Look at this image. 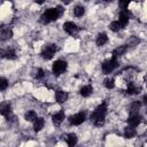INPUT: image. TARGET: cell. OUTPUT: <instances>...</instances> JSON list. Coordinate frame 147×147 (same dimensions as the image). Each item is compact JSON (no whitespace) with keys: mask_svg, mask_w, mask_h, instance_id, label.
Listing matches in <instances>:
<instances>
[{"mask_svg":"<svg viewBox=\"0 0 147 147\" xmlns=\"http://www.w3.org/2000/svg\"><path fill=\"white\" fill-rule=\"evenodd\" d=\"M56 49H57V47H56V45H54V44L46 45V46L44 47L42 52H41V56H42L44 59H46V60H49V59L53 57V55H54V53L56 52Z\"/></svg>","mask_w":147,"mask_h":147,"instance_id":"cell-3","label":"cell"},{"mask_svg":"<svg viewBox=\"0 0 147 147\" xmlns=\"http://www.w3.org/2000/svg\"><path fill=\"white\" fill-rule=\"evenodd\" d=\"M60 15H59V13H57V10L55 9V8H49V9H47L42 15H41V22L44 23V24H47V23H49V22H52V21H55V20H57V17H59Z\"/></svg>","mask_w":147,"mask_h":147,"instance_id":"cell-2","label":"cell"},{"mask_svg":"<svg viewBox=\"0 0 147 147\" xmlns=\"http://www.w3.org/2000/svg\"><path fill=\"white\" fill-rule=\"evenodd\" d=\"M108 40V37L106 33H100L98 37H96V45L98 46H103Z\"/></svg>","mask_w":147,"mask_h":147,"instance_id":"cell-14","label":"cell"},{"mask_svg":"<svg viewBox=\"0 0 147 147\" xmlns=\"http://www.w3.org/2000/svg\"><path fill=\"white\" fill-rule=\"evenodd\" d=\"M36 77H37L38 79L44 77V71H42V69H38V74H37V76H36Z\"/></svg>","mask_w":147,"mask_h":147,"instance_id":"cell-29","label":"cell"},{"mask_svg":"<svg viewBox=\"0 0 147 147\" xmlns=\"http://www.w3.org/2000/svg\"><path fill=\"white\" fill-rule=\"evenodd\" d=\"M55 99H56V101H57L59 103H63L64 101H67L68 94H67V92H64V91H57V92L55 93Z\"/></svg>","mask_w":147,"mask_h":147,"instance_id":"cell-10","label":"cell"},{"mask_svg":"<svg viewBox=\"0 0 147 147\" xmlns=\"http://www.w3.org/2000/svg\"><path fill=\"white\" fill-rule=\"evenodd\" d=\"M11 36H13V32H11L10 29H3L1 31V40L2 41L3 40H7V39H10Z\"/></svg>","mask_w":147,"mask_h":147,"instance_id":"cell-17","label":"cell"},{"mask_svg":"<svg viewBox=\"0 0 147 147\" xmlns=\"http://www.w3.org/2000/svg\"><path fill=\"white\" fill-rule=\"evenodd\" d=\"M85 121V113H78L74 116H70L69 123L71 125H79Z\"/></svg>","mask_w":147,"mask_h":147,"instance_id":"cell-6","label":"cell"},{"mask_svg":"<svg viewBox=\"0 0 147 147\" xmlns=\"http://www.w3.org/2000/svg\"><path fill=\"white\" fill-rule=\"evenodd\" d=\"M103 84H105V86H106L107 88H113V87L115 86V82H114L113 78H107V79H105Z\"/></svg>","mask_w":147,"mask_h":147,"instance_id":"cell-25","label":"cell"},{"mask_svg":"<svg viewBox=\"0 0 147 147\" xmlns=\"http://www.w3.org/2000/svg\"><path fill=\"white\" fill-rule=\"evenodd\" d=\"M129 94H137V93H139L140 92V87H137V86H134L132 83H130L129 84V86H127V91H126Z\"/></svg>","mask_w":147,"mask_h":147,"instance_id":"cell-21","label":"cell"},{"mask_svg":"<svg viewBox=\"0 0 147 147\" xmlns=\"http://www.w3.org/2000/svg\"><path fill=\"white\" fill-rule=\"evenodd\" d=\"M142 101H144V103H145V105H147V94H146V95L144 96V99H142Z\"/></svg>","mask_w":147,"mask_h":147,"instance_id":"cell-31","label":"cell"},{"mask_svg":"<svg viewBox=\"0 0 147 147\" xmlns=\"http://www.w3.org/2000/svg\"><path fill=\"white\" fill-rule=\"evenodd\" d=\"M2 56L13 60V59H15V51L14 49H7L6 52H2Z\"/></svg>","mask_w":147,"mask_h":147,"instance_id":"cell-23","label":"cell"},{"mask_svg":"<svg viewBox=\"0 0 147 147\" xmlns=\"http://www.w3.org/2000/svg\"><path fill=\"white\" fill-rule=\"evenodd\" d=\"M65 69H67V62L65 61L57 60L53 63V74L56 75V76L61 75Z\"/></svg>","mask_w":147,"mask_h":147,"instance_id":"cell-5","label":"cell"},{"mask_svg":"<svg viewBox=\"0 0 147 147\" xmlns=\"http://www.w3.org/2000/svg\"><path fill=\"white\" fill-rule=\"evenodd\" d=\"M125 52H126V46H119V47H117L116 49H114V52H113V56H114V57L121 56V55H123Z\"/></svg>","mask_w":147,"mask_h":147,"instance_id":"cell-18","label":"cell"},{"mask_svg":"<svg viewBox=\"0 0 147 147\" xmlns=\"http://www.w3.org/2000/svg\"><path fill=\"white\" fill-rule=\"evenodd\" d=\"M129 17H130V13L129 11H126L125 9H122V11H121V14H119V23L122 24V26L124 28L126 24H127V22H129Z\"/></svg>","mask_w":147,"mask_h":147,"instance_id":"cell-9","label":"cell"},{"mask_svg":"<svg viewBox=\"0 0 147 147\" xmlns=\"http://www.w3.org/2000/svg\"><path fill=\"white\" fill-rule=\"evenodd\" d=\"M84 13H85V9H84V7H82V6H76L75 9H74V15H75L76 17L83 16Z\"/></svg>","mask_w":147,"mask_h":147,"instance_id":"cell-22","label":"cell"},{"mask_svg":"<svg viewBox=\"0 0 147 147\" xmlns=\"http://www.w3.org/2000/svg\"><path fill=\"white\" fill-rule=\"evenodd\" d=\"M7 85H8V82H7V79H6V78H1V79H0V90H1V91L6 90Z\"/></svg>","mask_w":147,"mask_h":147,"instance_id":"cell-28","label":"cell"},{"mask_svg":"<svg viewBox=\"0 0 147 147\" xmlns=\"http://www.w3.org/2000/svg\"><path fill=\"white\" fill-rule=\"evenodd\" d=\"M56 10H57L59 15L61 16V15H62V13H63V8H62V6H57V7H56Z\"/></svg>","mask_w":147,"mask_h":147,"instance_id":"cell-30","label":"cell"},{"mask_svg":"<svg viewBox=\"0 0 147 147\" xmlns=\"http://www.w3.org/2000/svg\"><path fill=\"white\" fill-rule=\"evenodd\" d=\"M136 136V130L133 126H127L124 129V137L125 138H132Z\"/></svg>","mask_w":147,"mask_h":147,"instance_id":"cell-16","label":"cell"},{"mask_svg":"<svg viewBox=\"0 0 147 147\" xmlns=\"http://www.w3.org/2000/svg\"><path fill=\"white\" fill-rule=\"evenodd\" d=\"M65 139H67V142H68L69 146H75V145L77 144V137H76L75 133H70V134H68Z\"/></svg>","mask_w":147,"mask_h":147,"instance_id":"cell-19","label":"cell"},{"mask_svg":"<svg viewBox=\"0 0 147 147\" xmlns=\"http://www.w3.org/2000/svg\"><path fill=\"white\" fill-rule=\"evenodd\" d=\"M61 1H62V2H64L65 5H68V3H70V2H71V0H61Z\"/></svg>","mask_w":147,"mask_h":147,"instance_id":"cell-32","label":"cell"},{"mask_svg":"<svg viewBox=\"0 0 147 147\" xmlns=\"http://www.w3.org/2000/svg\"><path fill=\"white\" fill-rule=\"evenodd\" d=\"M118 67V62L116 60V57H113L111 60H108L106 61L103 64H102V71L105 74H110L114 69H116Z\"/></svg>","mask_w":147,"mask_h":147,"instance_id":"cell-4","label":"cell"},{"mask_svg":"<svg viewBox=\"0 0 147 147\" xmlns=\"http://www.w3.org/2000/svg\"><path fill=\"white\" fill-rule=\"evenodd\" d=\"M140 122H141V117L138 114H131L130 117H129V119H127L129 125L130 126H133V127L138 126L140 124Z\"/></svg>","mask_w":147,"mask_h":147,"instance_id":"cell-8","label":"cell"},{"mask_svg":"<svg viewBox=\"0 0 147 147\" xmlns=\"http://www.w3.org/2000/svg\"><path fill=\"white\" fill-rule=\"evenodd\" d=\"M139 108H140V102H138V101L133 102L132 106H131V114H138L137 111H138Z\"/></svg>","mask_w":147,"mask_h":147,"instance_id":"cell-26","label":"cell"},{"mask_svg":"<svg viewBox=\"0 0 147 147\" xmlns=\"http://www.w3.org/2000/svg\"><path fill=\"white\" fill-rule=\"evenodd\" d=\"M36 118H37V114H36L33 110H30V111H28V113L25 114V119L29 121V122H32V121H34Z\"/></svg>","mask_w":147,"mask_h":147,"instance_id":"cell-24","label":"cell"},{"mask_svg":"<svg viewBox=\"0 0 147 147\" xmlns=\"http://www.w3.org/2000/svg\"><path fill=\"white\" fill-rule=\"evenodd\" d=\"M92 92H93V88H92L91 85H85V86H83V87L80 88V94H82L83 96H85V98L90 96V95L92 94Z\"/></svg>","mask_w":147,"mask_h":147,"instance_id":"cell-13","label":"cell"},{"mask_svg":"<svg viewBox=\"0 0 147 147\" xmlns=\"http://www.w3.org/2000/svg\"><path fill=\"white\" fill-rule=\"evenodd\" d=\"M44 124H45L44 119L40 118V117H37V118L33 121V129H34V131H36V132L40 131V130L44 127Z\"/></svg>","mask_w":147,"mask_h":147,"instance_id":"cell-12","label":"cell"},{"mask_svg":"<svg viewBox=\"0 0 147 147\" xmlns=\"http://www.w3.org/2000/svg\"><path fill=\"white\" fill-rule=\"evenodd\" d=\"M107 113V107H106V102H103L102 105L98 106L95 108V110L92 113L91 115V121L93 122V124L95 126H101L105 123V116Z\"/></svg>","mask_w":147,"mask_h":147,"instance_id":"cell-1","label":"cell"},{"mask_svg":"<svg viewBox=\"0 0 147 147\" xmlns=\"http://www.w3.org/2000/svg\"><path fill=\"white\" fill-rule=\"evenodd\" d=\"M63 29H64V31L65 32H68L69 34H71V36H74V34H77V32H78V26L75 24V23H72V22H65L64 24H63Z\"/></svg>","mask_w":147,"mask_h":147,"instance_id":"cell-7","label":"cell"},{"mask_svg":"<svg viewBox=\"0 0 147 147\" xmlns=\"http://www.w3.org/2000/svg\"><path fill=\"white\" fill-rule=\"evenodd\" d=\"M0 113L2 116H9L10 115V105L9 103H3L1 105V108H0Z\"/></svg>","mask_w":147,"mask_h":147,"instance_id":"cell-15","label":"cell"},{"mask_svg":"<svg viewBox=\"0 0 147 147\" xmlns=\"http://www.w3.org/2000/svg\"><path fill=\"white\" fill-rule=\"evenodd\" d=\"M130 1H131V0H118V6H119V8L125 9L126 6L130 3Z\"/></svg>","mask_w":147,"mask_h":147,"instance_id":"cell-27","label":"cell"},{"mask_svg":"<svg viewBox=\"0 0 147 147\" xmlns=\"http://www.w3.org/2000/svg\"><path fill=\"white\" fill-rule=\"evenodd\" d=\"M109 28H110V30H111V31L117 32V31H119L123 26H122V24L119 23V21H115V22H111V23H110Z\"/></svg>","mask_w":147,"mask_h":147,"instance_id":"cell-20","label":"cell"},{"mask_svg":"<svg viewBox=\"0 0 147 147\" xmlns=\"http://www.w3.org/2000/svg\"><path fill=\"white\" fill-rule=\"evenodd\" d=\"M34 1H36L37 3H39V5H41V3H42V2L45 1V0H34Z\"/></svg>","mask_w":147,"mask_h":147,"instance_id":"cell-33","label":"cell"},{"mask_svg":"<svg viewBox=\"0 0 147 147\" xmlns=\"http://www.w3.org/2000/svg\"><path fill=\"white\" fill-rule=\"evenodd\" d=\"M105 1H107V2H111L113 0H105Z\"/></svg>","mask_w":147,"mask_h":147,"instance_id":"cell-34","label":"cell"},{"mask_svg":"<svg viewBox=\"0 0 147 147\" xmlns=\"http://www.w3.org/2000/svg\"><path fill=\"white\" fill-rule=\"evenodd\" d=\"M64 119V111L63 110H60L57 114H55L53 116V122L55 125H60Z\"/></svg>","mask_w":147,"mask_h":147,"instance_id":"cell-11","label":"cell"}]
</instances>
